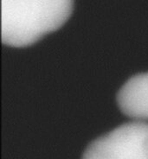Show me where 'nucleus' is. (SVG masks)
I'll use <instances>...</instances> for the list:
<instances>
[{
  "instance_id": "f257e3e1",
  "label": "nucleus",
  "mask_w": 148,
  "mask_h": 159,
  "mask_svg": "<svg viewBox=\"0 0 148 159\" xmlns=\"http://www.w3.org/2000/svg\"><path fill=\"white\" fill-rule=\"evenodd\" d=\"M74 0H1V36L5 45L23 48L63 25Z\"/></svg>"
},
{
  "instance_id": "f03ea898",
  "label": "nucleus",
  "mask_w": 148,
  "mask_h": 159,
  "mask_svg": "<svg viewBox=\"0 0 148 159\" xmlns=\"http://www.w3.org/2000/svg\"><path fill=\"white\" fill-rule=\"evenodd\" d=\"M81 159H148V122L131 121L100 136Z\"/></svg>"
},
{
  "instance_id": "7ed1b4c3",
  "label": "nucleus",
  "mask_w": 148,
  "mask_h": 159,
  "mask_svg": "<svg viewBox=\"0 0 148 159\" xmlns=\"http://www.w3.org/2000/svg\"><path fill=\"white\" fill-rule=\"evenodd\" d=\"M117 106L132 121L148 122V72L133 75L117 93Z\"/></svg>"
}]
</instances>
